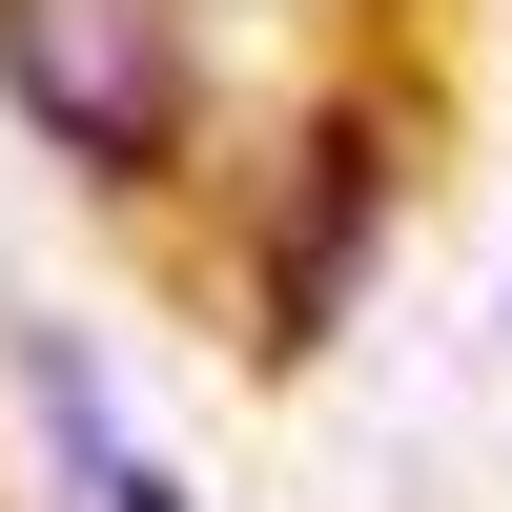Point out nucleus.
Returning a JSON list of instances; mask_svg holds the SVG:
<instances>
[{
	"instance_id": "f257e3e1",
	"label": "nucleus",
	"mask_w": 512,
	"mask_h": 512,
	"mask_svg": "<svg viewBox=\"0 0 512 512\" xmlns=\"http://www.w3.org/2000/svg\"><path fill=\"white\" fill-rule=\"evenodd\" d=\"M0 103L82 185H164V144H185V21L164 0H0Z\"/></svg>"
},
{
	"instance_id": "f03ea898",
	"label": "nucleus",
	"mask_w": 512,
	"mask_h": 512,
	"mask_svg": "<svg viewBox=\"0 0 512 512\" xmlns=\"http://www.w3.org/2000/svg\"><path fill=\"white\" fill-rule=\"evenodd\" d=\"M369 185H390V123L328 103V123H308V164H287V267H267V328H287V349L349 308V267H369Z\"/></svg>"
},
{
	"instance_id": "7ed1b4c3",
	"label": "nucleus",
	"mask_w": 512,
	"mask_h": 512,
	"mask_svg": "<svg viewBox=\"0 0 512 512\" xmlns=\"http://www.w3.org/2000/svg\"><path fill=\"white\" fill-rule=\"evenodd\" d=\"M21 390H41V451H62V492H82V512H185V492L144 472V431H123V390H103V369L62 349V328L21 349Z\"/></svg>"
}]
</instances>
